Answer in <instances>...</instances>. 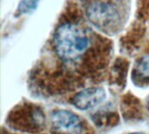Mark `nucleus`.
<instances>
[{
    "label": "nucleus",
    "instance_id": "2",
    "mask_svg": "<svg viewBox=\"0 0 149 134\" xmlns=\"http://www.w3.org/2000/svg\"><path fill=\"white\" fill-rule=\"evenodd\" d=\"M85 15L96 29L106 33L117 32L125 19L122 0H82Z\"/></svg>",
    "mask_w": 149,
    "mask_h": 134
},
{
    "label": "nucleus",
    "instance_id": "6",
    "mask_svg": "<svg viewBox=\"0 0 149 134\" xmlns=\"http://www.w3.org/2000/svg\"><path fill=\"white\" fill-rule=\"evenodd\" d=\"M38 0H22L18 6V10L21 13H28L32 11L38 5Z\"/></svg>",
    "mask_w": 149,
    "mask_h": 134
},
{
    "label": "nucleus",
    "instance_id": "3",
    "mask_svg": "<svg viewBox=\"0 0 149 134\" xmlns=\"http://www.w3.org/2000/svg\"><path fill=\"white\" fill-rule=\"evenodd\" d=\"M53 134H81L82 122L72 112L61 110L55 112L52 116Z\"/></svg>",
    "mask_w": 149,
    "mask_h": 134
},
{
    "label": "nucleus",
    "instance_id": "1",
    "mask_svg": "<svg viewBox=\"0 0 149 134\" xmlns=\"http://www.w3.org/2000/svg\"><path fill=\"white\" fill-rule=\"evenodd\" d=\"M92 35L80 18L63 19L52 37V48L57 57L65 64H74L90 52Z\"/></svg>",
    "mask_w": 149,
    "mask_h": 134
},
{
    "label": "nucleus",
    "instance_id": "7",
    "mask_svg": "<svg viewBox=\"0 0 149 134\" xmlns=\"http://www.w3.org/2000/svg\"><path fill=\"white\" fill-rule=\"evenodd\" d=\"M130 134H144V133H130Z\"/></svg>",
    "mask_w": 149,
    "mask_h": 134
},
{
    "label": "nucleus",
    "instance_id": "4",
    "mask_svg": "<svg viewBox=\"0 0 149 134\" xmlns=\"http://www.w3.org/2000/svg\"><path fill=\"white\" fill-rule=\"evenodd\" d=\"M106 99V92L103 89L91 87L78 92L72 99V105L79 110L93 109L100 105Z\"/></svg>",
    "mask_w": 149,
    "mask_h": 134
},
{
    "label": "nucleus",
    "instance_id": "5",
    "mask_svg": "<svg viewBox=\"0 0 149 134\" xmlns=\"http://www.w3.org/2000/svg\"><path fill=\"white\" fill-rule=\"evenodd\" d=\"M138 75L145 79H149V54L143 56L136 66Z\"/></svg>",
    "mask_w": 149,
    "mask_h": 134
}]
</instances>
